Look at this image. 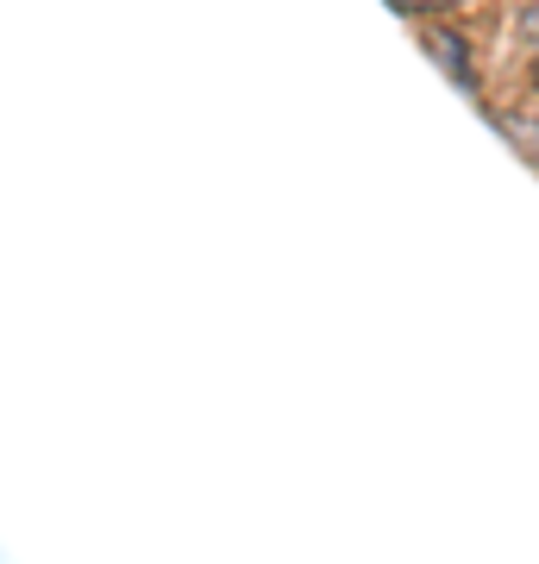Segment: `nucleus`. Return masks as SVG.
I'll return each instance as SVG.
<instances>
[{"label": "nucleus", "instance_id": "obj_1", "mask_svg": "<svg viewBox=\"0 0 539 564\" xmlns=\"http://www.w3.org/2000/svg\"><path fill=\"white\" fill-rule=\"evenodd\" d=\"M396 7H414V13H427V7H452V0H396Z\"/></svg>", "mask_w": 539, "mask_h": 564}, {"label": "nucleus", "instance_id": "obj_2", "mask_svg": "<svg viewBox=\"0 0 539 564\" xmlns=\"http://www.w3.org/2000/svg\"><path fill=\"white\" fill-rule=\"evenodd\" d=\"M533 57H539V25H533Z\"/></svg>", "mask_w": 539, "mask_h": 564}]
</instances>
